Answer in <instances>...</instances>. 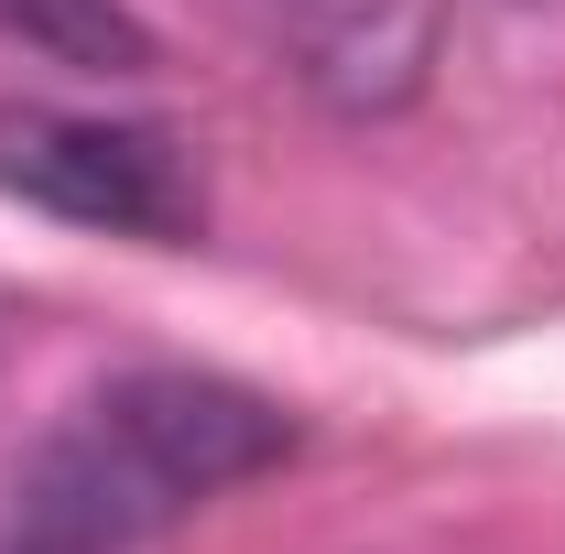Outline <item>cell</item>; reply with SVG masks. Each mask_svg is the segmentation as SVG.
Returning a JSON list of instances; mask_svg holds the SVG:
<instances>
[{
	"mask_svg": "<svg viewBox=\"0 0 565 554\" xmlns=\"http://www.w3.org/2000/svg\"><path fill=\"white\" fill-rule=\"evenodd\" d=\"M282 457L294 414L273 392H239L217 370H131L0 479V554H141Z\"/></svg>",
	"mask_w": 565,
	"mask_h": 554,
	"instance_id": "1",
	"label": "cell"
},
{
	"mask_svg": "<svg viewBox=\"0 0 565 554\" xmlns=\"http://www.w3.org/2000/svg\"><path fill=\"white\" fill-rule=\"evenodd\" d=\"M0 196L66 217V228H98V239H152V251H185L207 228V185L174 131L87 120V109H44V98L0 109Z\"/></svg>",
	"mask_w": 565,
	"mask_h": 554,
	"instance_id": "2",
	"label": "cell"
},
{
	"mask_svg": "<svg viewBox=\"0 0 565 554\" xmlns=\"http://www.w3.org/2000/svg\"><path fill=\"white\" fill-rule=\"evenodd\" d=\"M0 33L55 55V66H87V76H141L152 66V33H141L120 0H0Z\"/></svg>",
	"mask_w": 565,
	"mask_h": 554,
	"instance_id": "3",
	"label": "cell"
}]
</instances>
